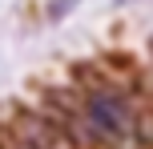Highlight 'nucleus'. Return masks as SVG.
Instances as JSON below:
<instances>
[{"instance_id":"nucleus-1","label":"nucleus","mask_w":153,"mask_h":149,"mask_svg":"<svg viewBox=\"0 0 153 149\" xmlns=\"http://www.w3.org/2000/svg\"><path fill=\"white\" fill-rule=\"evenodd\" d=\"M85 125L97 137H125L133 133V109L117 93H93L85 109Z\"/></svg>"},{"instance_id":"nucleus-2","label":"nucleus","mask_w":153,"mask_h":149,"mask_svg":"<svg viewBox=\"0 0 153 149\" xmlns=\"http://www.w3.org/2000/svg\"><path fill=\"white\" fill-rule=\"evenodd\" d=\"M149 141H153V125H149Z\"/></svg>"},{"instance_id":"nucleus-3","label":"nucleus","mask_w":153,"mask_h":149,"mask_svg":"<svg viewBox=\"0 0 153 149\" xmlns=\"http://www.w3.org/2000/svg\"><path fill=\"white\" fill-rule=\"evenodd\" d=\"M149 48H153V40H149Z\"/></svg>"}]
</instances>
